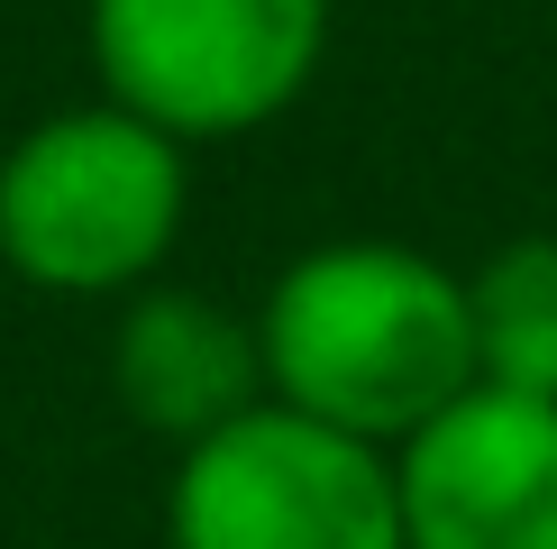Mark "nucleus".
Wrapping results in <instances>:
<instances>
[{
    "mask_svg": "<svg viewBox=\"0 0 557 549\" xmlns=\"http://www.w3.org/2000/svg\"><path fill=\"white\" fill-rule=\"evenodd\" d=\"M467 320H475V385L557 403V229H521L484 266H467Z\"/></svg>",
    "mask_w": 557,
    "mask_h": 549,
    "instance_id": "0eeeda50",
    "label": "nucleus"
},
{
    "mask_svg": "<svg viewBox=\"0 0 557 549\" xmlns=\"http://www.w3.org/2000/svg\"><path fill=\"white\" fill-rule=\"evenodd\" d=\"M193 211V147L120 101L46 110L0 147V266L55 303H128Z\"/></svg>",
    "mask_w": 557,
    "mask_h": 549,
    "instance_id": "f03ea898",
    "label": "nucleus"
},
{
    "mask_svg": "<svg viewBox=\"0 0 557 549\" xmlns=\"http://www.w3.org/2000/svg\"><path fill=\"white\" fill-rule=\"evenodd\" d=\"M110 394L147 440L193 449L220 422H238L247 403H265V349H257V312H228L193 284L156 274L147 293L120 303L110 330Z\"/></svg>",
    "mask_w": 557,
    "mask_h": 549,
    "instance_id": "423d86ee",
    "label": "nucleus"
},
{
    "mask_svg": "<svg viewBox=\"0 0 557 549\" xmlns=\"http://www.w3.org/2000/svg\"><path fill=\"white\" fill-rule=\"evenodd\" d=\"M265 394L403 449L475 385L467 274L411 239H320L257 303Z\"/></svg>",
    "mask_w": 557,
    "mask_h": 549,
    "instance_id": "f257e3e1",
    "label": "nucleus"
},
{
    "mask_svg": "<svg viewBox=\"0 0 557 549\" xmlns=\"http://www.w3.org/2000/svg\"><path fill=\"white\" fill-rule=\"evenodd\" d=\"M403 549H557V403L467 385L393 449Z\"/></svg>",
    "mask_w": 557,
    "mask_h": 549,
    "instance_id": "39448f33",
    "label": "nucleus"
},
{
    "mask_svg": "<svg viewBox=\"0 0 557 549\" xmlns=\"http://www.w3.org/2000/svg\"><path fill=\"white\" fill-rule=\"evenodd\" d=\"M165 549H403L393 449L265 394L174 449Z\"/></svg>",
    "mask_w": 557,
    "mask_h": 549,
    "instance_id": "20e7f679",
    "label": "nucleus"
},
{
    "mask_svg": "<svg viewBox=\"0 0 557 549\" xmlns=\"http://www.w3.org/2000/svg\"><path fill=\"white\" fill-rule=\"evenodd\" d=\"M101 101L183 147L274 129L330 56V0H83Z\"/></svg>",
    "mask_w": 557,
    "mask_h": 549,
    "instance_id": "7ed1b4c3",
    "label": "nucleus"
}]
</instances>
